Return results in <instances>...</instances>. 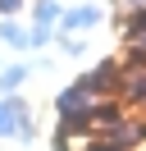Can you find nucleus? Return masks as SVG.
<instances>
[{
    "mask_svg": "<svg viewBox=\"0 0 146 151\" xmlns=\"http://www.w3.org/2000/svg\"><path fill=\"white\" fill-rule=\"evenodd\" d=\"M0 41L14 46V50H32V46H27V28L18 19H0Z\"/></svg>",
    "mask_w": 146,
    "mask_h": 151,
    "instance_id": "obj_9",
    "label": "nucleus"
},
{
    "mask_svg": "<svg viewBox=\"0 0 146 151\" xmlns=\"http://www.w3.org/2000/svg\"><path fill=\"white\" fill-rule=\"evenodd\" d=\"M100 101H105V96L87 92L82 83H69L59 96H55V114H59V124H82V128H91V114H96Z\"/></svg>",
    "mask_w": 146,
    "mask_h": 151,
    "instance_id": "obj_1",
    "label": "nucleus"
},
{
    "mask_svg": "<svg viewBox=\"0 0 146 151\" xmlns=\"http://www.w3.org/2000/svg\"><path fill=\"white\" fill-rule=\"evenodd\" d=\"M23 5H27V0H0V19H14Z\"/></svg>",
    "mask_w": 146,
    "mask_h": 151,
    "instance_id": "obj_11",
    "label": "nucleus"
},
{
    "mask_svg": "<svg viewBox=\"0 0 146 151\" xmlns=\"http://www.w3.org/2000/svg\"><path fill=\"white\" fill-rule=\"evenodd\" d=\"M105 23V9L100 5H73V9H64L59 19V32H91Z\"/></svg>",
    "mask_w": 146,
    "mask_h": 151,
    "instance_id": "obj_6",
    "label": "nucleus"
},
{
    "mask_svg": "<svg viewBox=\"0 0 146 151\" xmlns=\"http://www.w3.org/2000/svg\"><path fill=\"white\" fill-rule=\"evenodd\" d=\"M64 5L59 0H32V23H46V28H59Z\"/></svg>",
    "mask_w": 146,
    "mask_h": 151,
    "instance_id": "obj_8",
    "label": "nucleus"
},
{
    "mask_svg": "<svg viewBox=\"0 0 146 151\" xmlns=\"http://www.w3.org/2000/svg\"><path fill=\"white\" fill-rule=\"evenodd\" d=\"M119 78H123V60H100V64H91L87 73L78 78L87 92H96V96H119Z\"/></svg>",
    "mask_w": 146,
    "mask_h": 151,
    "instance_id": "obj_4",
    "label": "nucleus"
},
{
    "mask_svg": "<svg viewBox=\"0 0 146 151\" xmlns=\"http://www.w3.org/2000/svg\"><path fill=\"white\" fill-rule=\"evenodd\" d=\"M119 101L128 110H146V64L123 60V78H119Z\"/></svg>",
    "mask_w": 146,
    "mask_h": 151,
    "instance_id": "obj_5",
    "label": "nucleus"
},
{
    "mask_svg": "<svg viewBox=\"0 0 146 151\" xmlns=\"http://www.w3.org/2000/svg\"><path fill=\"white\" fill-rule=\"evenodd\" d=\"M87 151H119V147H110V142H91Z\"/></svg>",
    "mask_w": 146,
    "mask_h": 151,
    "instance_id": "obj_12",
    "label": "nucleus"
},
{
    "mask_svg": "<svg viewBox=\"0 0 146 151\" xmlns=\"http://www.w3.org/2000/svg\"><path fill=\"white\" fill-rule=\"evenodd\" d=\"M27 78H32L27 64H5V69H0V96H18L27 87Z\"/></svg>",
    "mask_w": 146,
    "mask_h": 151,
    "instance_id": "obj_7",
    "label": "nucleus"
},
{
    "mask_svg": "<svg viewBox=\"0 0 146 151\" xmlns=\"http://www.w3.org/2000/svg\"><path fill=\"white\" fill-rule=\"evenodd\" d=\"M32 110L23 96H0V137H23L32 142Z\"/></svg>",
    "mask_w": 146,
    "mask_h": 151,
    "instance_id": "obj_2",
    "label": "nucleus"
},
{
    "mask_svg": "<svg viewBox=\"0 0 146 151\" xmlns=\"http://www.w3.org/2000/svg\"><path fill=\"white\" fill-rule=\"evenodd\" d=\"M128 9H146V0H128Z\"/></svg>",
    "mask_w": 146,
    "mask_h": 151,
    "instance_id": "obj_13",
    "label": "nucleus"
},
{
    "mask_svg": "<svg viewBox=\"0 0 146 151\" xmlns=\"http://www.w3.org/2000/svg\"><path fill=\"white\" fill-rule=\"evenodd\" d=\"M96 142H110V147H119V151L146 147V114H123V119H119L114 128H105Z\"/></svg>",
    "mask_w": 146,
    "mask_h": 151,
    "instance_id": "obj_3",
    "label": "nucleus"
},
{
    "mask_svg": "<svg viewBox=\"0 0 146 151\" xmlns=\"http://www.w3.org/2000/svg\"><path fill=\"white\" fill-rule=\"evenodd\" d=\"M55 32H59V28H46V23H32V28H27V46H32V50L50 46V41H55Z\"/></svg>",
    "mask_w": 146,
    "mask_h": 151,
    "instance_id": "obj_10",
    "label": "nucleus"
}]
</instances>
